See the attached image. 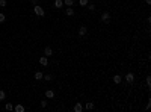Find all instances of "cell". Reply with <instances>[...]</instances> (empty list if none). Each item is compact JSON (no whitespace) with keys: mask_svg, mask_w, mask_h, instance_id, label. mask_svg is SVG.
<instances>
[{"mask_svg":"<svg viewBox=\"0 0 151 112\" xmlns=\"http://www.w3.org/2000/svg\"><path fill=\"white\" fill-rule=\"evenodd\" d=\"M33 14L36 17H44V15H46V11H44V8L41 5H35L33 6Z\"/></svg>","mask_w":151,"mask_h":112,"instance_id":"cell-1","label":"cell"},{"mask_svg":"<svg viewBox=\"0 0 151 112\" xmlns=\"http://www.w3.org/2000/svg\"><path fill=\"white\" fill-rule=\"evenodd\" d=\"M122 80H126L127 83H130V85H131L133 82H135V74H133L131 71H128L126 76H122Z\"/></svg>","mask_w":151,"mask_h":112,"instance_id":"cell-2","label":"cell"},{"mask_svg":"<svg viewBox=\"0 0 151 112\" xmlns=\"http://www.w3.org/2000/svg\"><path fill=\"white\" fill-rule=\"evenodd\" d=\"M100 20H101L103 23H109V21H110V14H109V12H103L101 17H100Z\"/></svg>","mask_w":151,"mask_h":112,"instance_id":"cell-3","label":"cell"},{"mask_svg":"<svg viewBox=\"0 0 151 112\" xmlns=\"http://www.w3.org/2000/svg\"><path fill=\"white\" fill-rule=\"evenodd\" d=\"M65 15H68V17H74V15H76V12H74V9H73V6H67Z\"/></svg>","mask_w":151,"mask_h":112,"instance_id":"cell-4","label":"cell"},{"mask_svg":"<svg viewBox=\"0 0 151 112\" xmlns=\"http://www.w3.org/2000/svg\"><path fill=\"white\" fill-rule=\"evenodd\" d=\"M88 33V27L86 26H80V27H79V37H85Z\"/></svg>","mask_w":151,"mask_h":112,"instance_id":"cell-5","label":"cell"},{"mask_svg":"<svg viewBox=\"0 0 151 112\" xmlns=\"http://www.w3.org/2000/svg\"><path fill=\"white\" fill-rule=\"evenodd\" d=\"M39 64H41L42 67H47V65H48V58H47V56L39 58Z\"/></svg>","mask_w":151,"mask_h":112,"instance_id":"cell-6","label":"cell"},{"mask_svg":"<svg viewBox=\"0 0 151 112\" xmlns=\"http://www.w3.org/2000/svg\"><path fill=\"white\" fill-rule=\"evenodd\" d=\"M51 55H53V49H51V47H46V49H44V56L50 58Z\"/></svg>","mask_w":151,"mask_h":112,"instance_id":"cell-7","label":"cell"},{"mask_svg":"<svg viewBox=\"0 0 151 112\" xmlns=\"http://www.w3.org/2000/svg\"><path fill=\"white\" fill-rule=\"evenodd\" d=\"M33 77H35V80H42V77H44V73H42V71H35Z\"/></svg>","mask_w":151,"mask_h":112,"instance_id":"cell-8","label":"cell"},{"mask_svg":"<svg viewBox=\"0 0 151 112\" xmlns=\"http://www.w3.org/2000/svg\"><path fill=\"white\" fill-rule=\"evenodd\" d=\"M55 8L56 9H62L64 8V0H55Z\"/></svg>","mask_w":151,"mask_h":112,"instance_id":"cell-9","label":"cell"},{"mask_svg":"<svg viewBox=\"0 0 151 112\" xmlns=\"http://www.w3.org/2000/svg\"><path fill=\"white\" fill-rule=\"evenodd\" d=\"M113 82L116 83V85H119V83L122 82V76H121V74H115V76H113Z\"/></svg>","mask_w":151,"mask_h":112,"instance_id":"cell-10","label":"cell"},{"mask_svg":"<svg viewBox=\"0 0 151 112\" xmlns=\"http://www.w3.org/2000/svg\"><path fill=\"white\" fill-rule=\"evenodd\" d=\"M73 111H74V112H82V111H83L82 103H76V105H74V108H73Z\"/></svg>","mask_w":151,"mask_h":112,"instance_id":"cell-11","label":"cell"},{"mask_svg":"<svg viewBox=\"0 0 151 112\" xmlns=\"http://www.w3.org/2000/svg\"><path fill=\"white\" fill-rule=\"evenodd\" d=\"M14 111H15V112H24L26 108H24L23 105H15V106H14Z\"/></svg>","mask_w":151,"mask_h":112,"instance_id":"cell-12","label":"cell"},{"mask_svg":"<svg viewBox=\"0 0 151 112\" xmlns=\"http://www.w3.org/2000/svg\"><path fill=\"white\" fill-rule=\"evenodd\" d=\"M46 97L47 99H53V97H55V91H53V89H47L46 91Z\"/></svg>","mask_w":151,"mask_h":112,"instance_id":"cell-13","label":"cell"},{"mask_svg":"<svg viewBox=\"0 0 151 112\" xmlns=\"http://www.w3.org/2000/svg\"><path fill=\"white\" fill-rule=\"evenodd\" d=\"M88 3H89V0H79V5H80L82 8H86Z\"/></svg>","mask_w":151,"mask_h":112,"instance_id":"cell-14","label":"cell"},{"mask_svg":"<svg viewBox=\"0 0 151 112\" xmlns=\"http://www.w3.org/2000/svg\"><path fill=\"white\" fill-rule=\"evenodd\" d=\"M74 0H64V6H73Z\"/></svg>","mask_w":151,"mask_h":112,"instance_id":"cell-15","label":"cell"},{"mask_svg":"<svg viewBox=\"0 0 151 112\" xmlns=\"http://www.w3.org/2000/svg\"><path fill=\"white\" fill-rule=\"evenodd\" d=\"M5 99H6V92L3 89H0V101H3Z\"/></svg>","mask_w":151,"mask_h":112,"instance_id":"cell-16","label":"cell"},{"mask_svg":"<svg viewBox=\"0 0 151 112\" xmlns=\"http://www.w3.org/2000/svg\"><path fill=\"white\" fill-rule=\"evenodd\" d=\"M42 79H46L47 82H51V80H53V76H51V74H44Z\"/></svg>","mask_w":151,"mask_h":112,"instance_id":"cell-17","label":"cell"},{"mask_svg":"<svg viewBox=\"0 0 151 112\" xmlns=\"http://www.w3.org/2000/svg\"><path fill=\"white\" fill-rule=\"evenodd\" d=\"M5 109H6V111H14L12 103H6V105H5Z\"/></svg>","mask_w":151,"mask_h":112,"instance_id":"cell-18","label":"cell"},{"mask_svg":"<svg viewBox=\"0 0 151 112\" xmlns=\"http://www.w3.org/2000/svg\"><path fill=\"white\" fill-rule=\"evenodd\" d=\"M85 108H86V109H94V103H92V101H88L86 105H85Z\"/></svg>","mask_w":151,"mask_h":112,"instance_id":"cell-19","label":"cell"},{"mask_svg":"<svg viewBox=\"0 0 151 112\" xmlns=\"http://www.w3.org/2000/svg\"><path fill=\"white\" fill-rule=\"evenodd\" d=\"M86 8H88L89 11H95V5H94V3H88V5H86Z\"/></svg>","mask_w":151,"mask_h":112,"instance_id":"cell-20","label":"cell"},{"mask_svg":"<svg viewBox=\"0 0 151 112\" xmlns=\"http://www.w3.org/2000/svg\"><path fill=\"white\" fill-rule=\"evenodd\" d=\"M5 20H6V15L3 12H0V23H5Z\"/></svg>","mask_w":151,"mask_h":112,"instance_id":"cell-21","label":"cell"},{"mask_svg":"<svg viewBox=\"0 0 151 112\" xmlns=\"http://www.w3.org/2000/svg\"><path fill=\"white\" fill-rule=\"evenodd\" d=\"M145 82H147V87L150 88V87H151V77H150V76H147V79H145Z\"/></svg>","mask_w":151,"mask_h":112,"instance_id":"cell-22","label":"cell"},{"mask_svg":"<svg viewBox=\"0 0 151 112\" xmlns=\"http://www.w3.org/2000/svg\"><path fill=\"white\" fill-rule=\"evenodd\" d=\"M47 105H48V103H47L46 100H42V101H41V108H47Z\"/></svg>","mask_w":151,"mask_h":112,"instance_id":"cell-23","label":"cell"},{"mask_svg":"<svg viewBox=\"0 0 151 112\" xmlns=\"http://www.w3.org/2000/svg\"><path fill=\"white\" fill-rule=\"evenodd\" d=\"M6 6V0H0V8H5Z\"/></svg>","mask_w":151,"mask_h":112,"instance_id":"cell-24","label":"cell"},{"mask_svg":"<svg viewBox=\"0 0 151 112\" xmlns=\"http://www.w3.org/2000/svg\"><path fill=\"white\" fill-rule=\"evenodd\" d=\"M150 108H151V103H150V100H148V103H147V106H145V109H147V111H148V109H150Z\"/></svg>","mask_w":151,"mask_h":112,"instance_id":"cell-25","label":"cell"},{"mask_svg":"<svg viewBox=\"0 0 151 112\" xmlns=\"http://www.w3.org/2000/svg\"><path fill=\"white\" fill-rule=\"evenodd\" d=\"M38 2H39V0H32V5L35 6V5H38Z\"/></svg>","mask_w":151,"mask_h":112,"instance_id":"cell-26","label":"cell"},{"mask_svg":"<svg viewBox=\"0 0 151 112\" xmlns=\"http://www.w3.org/2000/svg\"><path fill=\"white\" fill-rule=\"evenodd\" d=\"M145 3H147V5H151V0H145Z\"/></svg>","mask_w":151,"mask_h":112,"instance_id":"cell-27","label":"cell"}]
</instances>
